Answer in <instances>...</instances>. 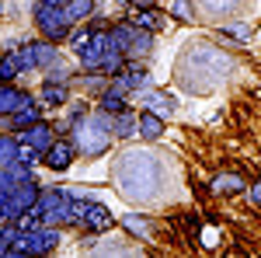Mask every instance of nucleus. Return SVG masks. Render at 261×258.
Instances as JSON below:
<instances>
[{
  "mask_svg": "<svg viewBox=\"0 0 261 258\" xmlns=\"http://www.w3.org/2000/svg\"><path fill=\"white\" fill-rule=\"evenodd\" d=\"M115 185L129 202H161L164 160L153 150H125L115 160Z\"/></svg>",
  "mask_w": 261,
  "mask_h": 258,
  "instance_id": "nucleus-1",
  "label": "nucleus"
},
{
  "mask_svg": "<svg viewBox=\"0 0 261 258\" xmlns=\"http://www.w3.org/2000/svg\"><path fill=\"white\" fill-rule=\"evenodd\" d=\"M230 70V60L223 56L216 45L209 42H188V49L181 53L178 60V84L188 87V91H216Z\"/></svg>",
  "mask_w": 261,
  "mask_h": 258,
  "instance_id": "nucleus-2",
  "label": "nucleus"
},
{
  "mask_svg": "<svg viewBox=\"0 0 261 258\" xmlns=\"http://www.w3.org/2000/svg\"><path fill=\"white\" fill-rule=\"evenodd\" d=\"M108 126H112L108 112H101V115H94V119H87V115L73 119V147L84 150L87 157L105 154V147L112 143V129H108Z\"/></svg>",
  "mask_w": 261,
  "mask_h": 258,
  "instance_id": "nucleus-3",
  "label": "nucleus"
},
{
  "mask_svg": "<svg viewBox=\"0 0 261 258\" xmlns=\"http://www.w3.org/2000/svg\"><path fill=\"white\" fill-rule=\"evenodd\" d=\"M73 223H81L84 230H108L115 217L101 206V202H91V199H77L73 196Z\"/></svg>",
  "mask_w": 261,
  "mask_h": 258,
  "instance_id": "nucleus-4",
  "label": "nucleus"
},
{
  "mask_svg": "<svg viewBox=\"0 0 261 258\" xmlns=\"http://www.w3.org/2000/svg\"><path fill=\"white\" fill-rule=\"evenodd\" d=\"M35 25H39V32L49 42L66 39V32H70V18H66V11L56 7V4H39V11H35Z\"/></svg>",
  "mask_w": 261,
  "mask_h": 258,
  "instance_id": "nucleus-5",
  "label": "nucleus"
},
{
  "mask_svg": "<svg viewBox=\"0 0 261 258\" xmlns=\"http://www.w3.org/2000/svg\"><path fill=\"white\" fill-rule=\"evenodd\" d=\"M77 157V147H73V139H53L45 150H42V160L53 168V171H66L70 164Z\"/></svg>",
  "mask_w": 261,
  "mask_h": 258,
  "instance_id": "nucleus-6",
  "label": "nucleus"
},
{
  "mask_svg": "<svg viewBox=\"0 0 261 258\" xmlns=\"http://www.w3.org/2000/svg\"><path fill=\"white\" fill-rule=\"evenodd\" d=\"M146 80H150V74H146L143 66H136V63H125L119 74H115L112 87H115V91H122V95H129V91H140V87H146Z\"/></svg>",
  "mask_w": 261,
  "mask_h": 258,
  "instance_id": "nucleus-7",
  "label": "nucleus"
},
{
  "mask_svg": "<svg viewBox=\"0 0 261 258\" xmlns=\"http://www.w3.org/2000/svg\"><path fill=\"white\" fill-rule=\"evenodd\" d=\"M237 7H241V0H195V11L202 14V21H220L233 14Z\"/></svg>",
  "mask_w": 261,
  "mask_h": 258,
  "instance_id": "nucleus-8",
  "label": "nucleus"
},
{
  "mask_svg": "<svg viewBox=\"0 0 261 258\" xmlns=\"http://www.w3.org/2000/svg\"><path fill=\"white\" fill-rule=\"evenodd\" d=\"M21 143H32V147H35V150H45V147H49V143H53V126H45V122H32V126H28V129H24V133H21Z\"/></svg>",
  "mask_w": 261,
  "mask_h": 258,
  "instance_id": "nucleus-9",
  "label": "nucleus"
},
{
  "mask_svg": "<svg viewBox=\"0 0 261 258\" xmlns=\"http://www.w3.org/2000/svg\"><path fill=\"white\" fill-rule=\"evenodd\" d=\"M24 101H32L24 91H18V87H11V80H4L0 84V115H11V112H18Z\"/></svg>",
  "mask_w": 261,
  "mask_h": 258,
  "instance_id": "nucleus-10",
  "label": "nucleus"
},
{
  "mask_svg": "<svg viewBox=\"0 0 261 258\" xmlns=\"http://www.w3.org/2000/svg\"><path fill=\"white\" fill-rule=\"evenodd\" d=\"M140 101H143V108H146V112H157L161 119L174 112V98H171V95H161V91H146Z\"/></svg>",
  "mask_w": 261,
  "mask_h": 258,
  "instance_id": "nucleus-11",
  "label": "nucleus"
},
{
  "mask_svg": "<svg viewBox=\"0 0 261 258\" xmlns=\"http://www.w3.org/2000/svg\"><path fill=\"white\" fill-rule=\"evenodd\" d=\"M143 139H157L164 133V119L157 115V112H146L143 108V115H140V129H136Z\"/></svg>",
  "mask_w": 261,
  "mask_h": 258,
  "instance_id": "nucleus-12",
  "label": "nucleus"
},
{
  "mask_svg": "<svg viewBox=\"0 0 261 258\" xmlns=\"http://www.w3.org/2000/svg\"><path fill=\"white\" fill-rule=\"evenodd\" d=\"M39 101L49 105V108H63V105H66V84H53V80H49L39 91Z\"/></svg>",
  "mask_w": 261,
  "mask_h": 258,
  "instance_id": "nucleus-13",
  "label": "nucleus"
},
{
  "mask_svg": "<svg viewBox=\"0 0 261 258\" xmlns=\"http://www.w3.org/2000/svg\"><path fill=\"white\" fill-rule=\"evenodd\" d=\"M136 129H140V119H136L129 108H125V112H119V115H115V122H112V133H115L119 139H129Z\"/></svg>",
  "mask_w": 261,
  "mask_h": 258,
  "instance_id": "nucleus-14",
  "label": "nucleus"
},
{
  "mask_svg": "<svg viewBox=\"0 0 261 258\" xmlns=\"http://www.w3.org/2000/svg\"><path fill=\"white\" fill-rule=\"evenodd\" d=\"M133 25H136V28H143V32H157V28H164V25H167V18H164L161 11H150V7H143L140 14L133 18Z\"/></svg>",
  "mask_w": 261,
  "mask_h": 258,
  "instance_id": "nucleus-15",
  "label": "nucleus"
},
{
  "mask_svg": "<svg viewBox=\"0 0 261 258\" xmlns=\"http://www.w3.org/2000/svg\"><path fill=\"white\" fill-rule=\"evenodd\" d=\"M101 112H108V115H119V112H125V95H122V91H115V87L101 91Z\"/></svg>",
  "mask_w": 261,
  "mask_h": 258,
  "instance_id": "nucleus-16",
  "label": "nucleus"
},
{
  "mask_svg": "<svg viewBox=\"0 0 261 258\" xmlns=\"http://www.w3.org/2000/svg\"><path fill=\"white\" fill-rule=\"evenodd\" d=\"M91 7H94V0H66V4H63L70 25H73V21H84L87 14H91Z\"/></svg>",
  "mask_w": 261,
  "mask_h": 258,
  "instance_id": "nucleus-17",
  "label": "nucleus"
},
{
  "mask_svg": "<svg viewBox=\"0 0 261 258\" xmlns=\"http://www.w3.org/2000/svg\"><path fill=\"white\" fill-rule=\"evenodd\" d=\"M11 122L18 126V129H24V126H32V122H39V108L32 105V101H24L18 112H11Z\"/></svg>",
  "mask_w": 261,
  "mask_h": 258,
  "instance_id": "nucleus-18",
  "label": "nucleus"
},
{
  "mask_svg": "<svg viewBox=\"0 0 261 258\" xmlns=\"http://www.w3.org/2000/svg\"><path fill=\"white\" fill-rule=\"evenodd\" d=\"M14 74H21L18 53H7V56L0 60V84H4V80H14Z\"/></svg>",
  "mask_w": 261,
  "mask_h": 258,
  "instance_id": "nucleus-19",
  "label": "nucleus"
},
{
  "mask_svg": "<svg viewBox=\"0 0 261 258\" xmlns=\"http://www.w3.org/2000/svg\"><path fill=\"white\" fill-rule=\"evenodd\" d=\"M18 234H21L18 223H14V227H0V255H7V251H11V244H14Z\"/></svg>",
  "mask_w": 261,
  "mask_h": 258,
  "instance_id": "nucleus-20",
  "label": "nucleus"
},
{
  "mask_svg": "<svg viewBox=\"0 0 261 258\" xmlns=\"http://www.w3.org/2000/svg\"><path fill=\"white\" fill-rule=\"evenodd\" d=\"M14 150H18V136H4L0 139V164L14 160Z\"/></svg>",
  "mask_w": 261,
  "mask_h": 258,
  "instance_id": "nucleus-21",
  "label": "nucleus"
},
{
  "mask_svg": "<svg viewBox=\"0 0 261 258\" xmlns=\"http://www.w3.org/2000/svg\"><path fill=\"white\" fill-rule=\"evenodd\" d=\"M237 189H244V181L233 178V175H220L216 178V192H237Z\"/></svg>",
  "mask_w": 261,
  "mask_h": 258,
  "instance_id": "nucleus-22",
  "label": "nucleus"
},
{
  "mask_svg": "<svg viewBox=\"0 0 261 258\" xmlns=\"http://www.w3.org/2000/svg\"><path fill=\"white\" fill-rule=\"evenodd\" d=\"M125 227H129L133 234H143V238L150 234V227H146V220H140V217H125Z\"/></svg>",
  "mask_w": 261,
  "mask_h": 258,
  "instance_id": "nucleus-23",
  "label": "nucleus"
},
{
  "mask_svg": "<svg viewBox=\"0 0 261 258\" xmlns=\"http://www.w3.org/2000/svg\"><path fill=\"white\" fill-rule=\"evenodd\" d=\"M42 4H56V7H63V4H66V0H42Z\"/></svg>",
  "mask_w": 261,
  "mask_h": 258,
  "instance_id": "nucleus-24",
  "label": "nucleus"
}]
</instances>
